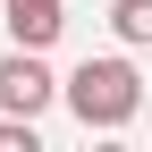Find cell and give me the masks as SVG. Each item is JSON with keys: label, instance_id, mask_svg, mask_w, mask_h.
<instances>
[{"label": "cell", "instance_id": "6da1fadb", "mask_svg": "<svg viewBox=\"0 0 152 152\" xmlns=\"http://www.w3.org/2000/svg\"><path fill=\"white\" fill-rule=\"evenodd\" d=\"M59 102L76 110L85 135H118V127H135V110H144V76H135L127 51H102V59H76L59 76Z\"/></svg>", "mask_w": 152, "mask_h": 152}, {"label": "cell", "instance_id": "3957f363", "mask_svg": "<svg viewBox=\"0 0 152 152\" xmlns=\"http://www.w3.org/2000/svg\"><path fill=\"white\" fill-rule=\"evenodd\" d=\"M0 26L17 51H51L68 34V0H0Z\"/></svg>", "mask_w": 152, "mask_h": 152}, {"label": "cell", "instance_id": "5b68a950", "mask_svg": "<svg viewBox=\"0 0 152 152\" xmlns=\"http://www.w3.org/2000/svg\"><path fill=\"white\" fill-rule=\"evenodd\" d=\"M0 152H42V127L17 118V110H0Z\"/></svg>", "mask_w": 152, "mask_h": 152}, {"label": "cell", "instance_id": "7a4b0ae2", "mask_svg": "<svg viewBox=\"0 0 152 152\" xmlns=\"http://www.w3.org/2000/svg\"><path fill=\"white\" fill-rule=\"evenodd\" d=\"M51 102H59V76H51V59L9 42V59H0V110H17V118H42Z\"/></svg>", "mask_w": 152, "mask_h": 152}, {"label": "cell", "instance_id": "277c9868", "mask_svg": "<svg viewBox=\"0 0 152 152\" xmlns=\"http://www.w3.org/2000/svg\"><path fill=\"white\" fill-rule=\"evenodd\" d=\"M110 34H118L127 51H135V42H152V0H110Z\"/></svg>", "mask_w": 152, "mask_h": 152}]
</instances>
